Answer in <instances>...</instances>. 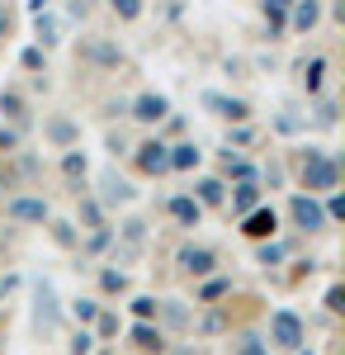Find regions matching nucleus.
Masks as SVG:
<instances>
[{"label": "nucleus", "instance_id": "41", "mask_svg": "<svg viewBox=\"0 0 345 355\" xmlns=\"http://www.w3.org/2000/svg\"><path fill=\"white\" fill-rule=\"evenodd\" d=\"M321 214H326V223H336L345 214V204H341V194H331V199H326V209H321Z\"/></svg>", "mask_w": 345, "mask_h": 355}, {"label": "nucleus", "instance_id": "28", "mask_svg": "<svg viewBox=\"0 0 345 355\" xmlns=\"http://www.w3.org/2000/svg\"><path fill=\"white\" fill-rule=\"evenodd\" d=\"M71 313H76V322L85 327V322H95V318H100V303H95V299H76V303H71Z\"/></svg>", "mask_w": 345, "mask_h": 355}, {"label": "nucleus", "instance_id": "5", "mask_svg": "<svg viewBox=\"0 0 345 355\" xmlns=\"http://www.w3.org/2000/svg\"><path fill=\"white\" fill-rule=\"evenodd\" d=\"M175 266H180L185 275H194V279H209V275L218 270V256H213L209 246H180Z\"/></svg>", "mask_w": 345, "mask_h": 355}, {"label": "nucleus", "instance_id": "17", "mask_svg": "<svg viewBox=\"0 0 345 355\" xmlns=\"http://www.w3.org/2000/svg\"><path fill=\"white\" fill-rule=\"evenodd\" d=\"M260 10H265V19H269V38L284 28V15L293 10V0H260Z\"/></svg>", "mask_w": 345, "mask_h": 355}, {"label": "nucleus", "instance_id": "25", "mask_svg": "<svg viewBox=\"0 0 345 355\" xmlns=\"http://www.w3.org/2000/svg\"><path fill=\"white\" fill-rule=\"evenodd\" d=\"M232 355H269V346L256 336V331H241V336H237V351H232Z\"/></svg>", "mask_w": 345, "mask_h": 355}, {"label": "nucleus", "instance_id": "2", "mask_svg": "<svg viewBox=\"0 0 345 355\" xmlns=\"http://www.w3.org/2000/svg\"><path fill=\"white\" fill-rule=\"evenodd\" d=\"M269 341H274L279 351H303V341H308L303 318H298V313H289V308H279V313L269 318Z\"/></svg>", "mask_w": 345, "mask_h": 355}, {"label": "nucleus", "instance_id": "29", "mask_svg": "<svg viewBox=\"0 0 345 355\" xmlns=\"http://www.w3.org/2000/svg\"><path fill=\"white\" fill-rule=\"evenodd\" d=\"M157 313L170 322V327H185V322H189V313L180 308V303H157Z\"/></svg>", "mask_w": 345, "mask_h": 355}, {"label": "nucleus", "instance_id": "34", "mask_svg": "<svg viewBox=\"0 0 345 355\" xmlns=\"http://www.w3.org/2000/svg\"><path fill=\"white\" fill-rule=\"evenodd\" d=\"M109 5H114L118 19H137V15H142V0H109Z\"/></svg>", "mask_w": 345, "mask_h": 355}, {"label": "nucleus", "instance_id": "14", "mask_svg": "<svg viewBox=\"0 0 345 355\" xmlns=\"http://www.w3.org/2000/svg\"><path fill=\"white\" fill-rule=\"evenodd\" d=\"M194 199H199V209H222V204H227V185H222V180H199V185H194Z\"/></svg>", "mask_w": 345, "mask_h": 355}, {"label": "nucleus", "instance_id": "44", "mask_svg": "<svg viewBox=\"0 0 345 355\" xmlns=\"http://www.w3.org/2000/svg\"><path fill=\"white\" fill-rule=\"evenodd\" d=\"M24 67H28V71H38V67H43V48H28V53H24Z\"/></svg>", "mask_w": 345, "mask_h": 355}, {"label": "nucleus", "instance_id": "16", "mask_svg": "<svg viewBox=\"0 0 345 355\" xmlns=\"http://www.w3.org/2000/svg\"><path fill=\"white\" fill-rule=\"evenodd\" d=\"M133 341L142 346V351H166V336H161V327H152V322H137L133 327Z\"/></svg>", "mask_w": 345, "mask_h": 355}, {"label": "nucleus", "instance_id": "31", "mask_svg": "<svg viewBox=\"0 0 345 355\" xmlns=\"http://www.w3.org/2000/svg\"><path fill=\"white\" fill-rule=\"evenodd\" d=\"M321 71H326V62H321V57H312V62H308V76H303V85H308L312 95L321 90Z\"/></svg>", "mask_w": 345, "mask_h": 355}, {"label": "nucleus", "instance_id": "43", "mask_svg": "<svg viewBox=\"0 0 345 355\" xmlns=\"http://www.w3.org/2000/svg\"><path fill=\"white\" fill-rule=\"evenodd\" d=\"M10 147H19V133L15 128H0V152H10Z\"/></svg>", "mask_w": 345, "mask_h": 355}, {"label": "nucleus", "instance_id": "18", "mask_svg": "<svg viewBox=\"0 0 345 355\" xmlns=\"http://www.w3.org/2000/svg\"><path fill=\"white\" fill-rule=\"evenodd\" d=\"M38 327H57V308H53V289L48 284H38Z\"/></svg>", "mask_w": 345, "mask_h": 355}, {"label": "nucleus", "instance_id": "10", "mask_svg": "<svg viewBox=\"0 0 345 355\" xmlns=\"http://www.w3.org/2000/svg\"><path fill=\"white\" fill-rule=\"evenodd\" d=\"M227 204H232V214H251V209H256V204H260V185H256V180H237V190L227 194Z\"/></svg>", "mask_w": 345, "mask_h": 355}, {"label": "nucleus", "instance_id": "30", "mask_svg": "<svg viewBox=\"0 0 345 355\" xmlns=\"http://www.w3.org/2000/svg\"><path fill=\"white\" fill-rule=\"evenodd\" d=\"M109 242H114V227H95V232H90V237H85V251H90V256H95V251H105Z\"/></svg>", "mask_w": 345, "mask_h": 355}, {"label": "nucleus", "instance_id": "1", "mask_svg": "<svg viewBox=\"0 0 345 355\" xmlns=\"http://www.w3.org/2000/svg\"><path fill=\"white\" fill-rule=\"evenodd\" d=\"M336 185H341L336 157H326L321 147H308V157H303V190L308 194H331Z\"/></svg>", "mask_w": 345, "mask_h": 355}, {"label": "nucleus", "instance_id": "42", "mask_svg": "<svg viewBox=\"0 0 345 355\" xmlns=\"http://www.w3.org/2000/svg\"><path fill=\"white\" fill-rule=\"evenodd\" d=\"M345 294H341V284H331V289H326V313H341V308H345Z\"/></svg>", "mask_w": 345, "mask_h": 355}, {"label": "nucleus", "instance_id": "48", "mask_svg": "<svg viewBox=\"0 0 345 355\" xmlns=\"http://www.w3.org/2000/svg\"><path fill=\"white\" fill-rule=\"evenodd\" d=\"M80 5H85V0H80Z\"/></svg>", "mask_w": 345, "mask_h": 355}, {"label": "nucleus", "instance_id": "3", "mask_svg": "<svg viewBox=\"0 0 345 355\" xmlns=\"http://www.w3.org/2000/svg\"><path fill=\"white\" fill-rule=\"evenodd\" d=\"M5 218L10 223H48L53 209H48V199H38V194H19V199L5 204Z\"/></svg>", "mask_w": 345, "mask_h": 355}, {"label": "nucleus", "instance_id": "20", "mask_svg": "<svg viewBox=\"0 0 345 355\" xmlns=\"http://www.w3.org/2000/svg\"><path fill=\"white\" fill-rule=\"evenodd\" d=\"M80 227H85V232L105 227V209H100V199H80Z\"/></svg>", "mask_w": 345, "mask_h": 355}, {"label": "nucleus", "instance_id": "26", "mask_svg": "<svg viewBox=\"0 0 345 355\" xmlns=\"http://www.w3.org/2000/svg\"><path fill=\"white\" fill-rule=\"evenodd\" d=\"M222 294H232V279H204V289H199V303H213V299H222Z\"/></svg>", "mask_w": 345, "mask_h": 355}, {"label": "nucleus", "instance_id": "35", "mask_svg": "<svg viewBox=\"0 0 345 355\" xmlns=\"http://www.w3.org/2000/svg\"><path fill=\"white\" fill-rule=\"evenodd\" d=\"M256 261H260V266H265V270H274V266H279V261H284V246H260V256H256Z\"/></svg>", "mask_w": 345, "mask_h": 355}, {"label": "nucleus", "instance_id": "40", "mask_svg": "<svg viewBox=\"0 0 345 355\" xmlns=\"http://www.w3.org/2000/svg\"><path fill=\"white\" fill-rule=\"evenodd\" d=\"M133 313L147 322V318H157V299H133Z\"/></svg>", "mask_w": 345, "mask_h": 355}, {"label": "nucleus", "instance_id": "46", "mask_svg": "<svg viewBox=\"0 0 345 355\" xmlns=\"http://www.w3.org/2000/svg\"><path fill=\"white\" fill-rule=\"evenodd\" d=\"M0 299H5V289H0Z\"/></svg>", "mask_w": 345, "mask_h": 355}, {"label": "nucleus", "instance_id": "12", "mask_svg": "<svg viewBox=\"0 0 345 355\" xmlns=\"http://www.w3.org/2000/svg\"><path fill=\"white\" fill-rule=\"evenodd\" d=\"M317 19H321V5H317V0H293V10H289V24L298 28V33L317 28Z\"/></svg>", "mask_w": 345, "mask_h": 355}, {"label": "nucleus", "instance_id": "24", "mask_svg": "<svg viewBox=\"0 0 345 355\" xmlns=\"http://www.w3.org/2000/svg\"><path fill=\"white\" fill-rule=\"evenodd\" d=\"M33 33H38V48H53V43H57V19L48 15V10L38 15V24H33Z\"/></svg>", "mask_w": 345, "mask_h": 355}, {"label": "nucleus", "instance_id": "22", "mask_svg": "<svg viewBox=\"0 0 345 355\" xmlns=\"http://www.w3.org/2000/svg\"><path fill=\"white\" fill-rule=\"evenodd\" d=\"M62 171H67L71 180H85V171H90V162H85V152H76V147H67V157H62Z\"/></svg>", "mask_w": 345, "mask_h": 355}, {"label": "nucleus", "instance_id": "38", "mask_svg": "<svg viewBox=\"0 0 345 355\" xmlns=\"http://www.w3.org/2000/svg\"><path fill=\"white\" fill-rule=\"evenodd\" d=\"M95 331H100V336H114V331H118V318H114V313H100V318H95Z\"/></svg>", "mask_w": 345, "mask_h": 355}, {"label": "nucleus", "instance_id": "32", "mask_svg": "<svg viewBox=\"0 0 345 355\" xmlns=\"http://www.w3.org/2000/svg\"><path fill=\"white\" fill-rule=\"evenodd\" d=\"M0 110L10 114V119H24V100H19V90H5V95H0Z\"/></svg>", "mask_w": 345, "mask_h": 355}, {"label": "nucleus", "instance_id": "9", "mask_svg": "<svg viewBox=\"0 0 345 355\" xmlns=\"http://www.w3.org/2000/svg\"><path fill=\"white\" fill-rule=\"evenodd\" d=\"M166 209H170V218L180 223V227H199V218H204V209H199V199H194V194H175Z\"/></svg>", "mask_w": 345, "mask_h": 355}, {"label": "nucleus", "instance_id": "37", "mask_svg": "<svg viewBox=\"0 0 345 355\" xmlns=\"http://www.w3.org/2000/svg\"><path fill=\"white\" fill-rule=\"evenodd\" d=\"M222 327H227V318H222V313H209V318L199 322V331H204V336H218Z\"/></svg>", "mask_w": 345, "mask_h": 355}, {"label": "nucleus", "instance_id": "4", "mask_svg": "<svg viewBox=\"0 0 345 355\" xmlns=\"http://www.w3.org/2000/svg\"><path fill=\"white\" fill-rule=\"evenodd\" d=\"M289 214H293V223H298L303 232H321V227H326V214H321L317 194H293V199H289Z\"/></svg>", "mask_w": 345, "mask_h": 355}, {"label": "nucleus", "instance_id": "21", "mask_svg": "<svg viewBox=\"0 0 345 355\" xmlns=\"http://www.w3.org/2000/svg\"><path fill=\"white\" fill-rule=\"evenodd\" d=\"M105 199L109 204H128V199H133V185L118 180V175H105Z\"/></svg>", "mask_w": 345, "mask_h": 355}, {"label": "nucleus", "instance_id": "8", "mask_svg": "<svg viewBox=\"0 0 345 355\" xmlns=\"http://www.w3.org/2000/svg\"><path fill=\"white\" fill-rule=\"evenodd\" d=\"M128 114H133L137 123H161V119L170 114V105H166V95H157V90H147V95H137L133 105H128Z\"/></svg>", "mask_w": 345, "mask_h": 355}, {"label": "nucleus", "instance_id": "11", "mask_svg": "<svg viewBox=\"0 0 345 355\" xmlns=\"http://www.w3.org/2000/svg\"><path fill=\"white\" fill-rule=\"evenodd\" d=\"M204 105H209V110H218L222 119H227V123H246V119H251V105H246V100H222V95H204Z\"/></svg>", "mask_w": 345, "mask_h": 355}, {"label": "nucleus", "instance_id": "45", "mask_svg": "<svg viewBox=\"0 0 345 355\" xmlns=\"http://www.w3.org/2000/svg\"><path fill=\"white\" fill-rule=\"evenodd\" d=\"M5 33H10V19H5V15H0V38H5Z\"/></svg>", "mask_w": 345, "mask_h": 355}, {"label": "nucleus", "instance_id": "7", "mask_svg": "<svg viewBox=\"0 0 345 355\" xmlns=\"http://www.w3.org/2000/svg\"><path fill=\"white\" fill-rule=\"evenodd\" d=\"M166 152H170V147H166L161 137H152V142H142V147H137V171H142V175H166V171H170V162H166Z\"/></svg>", "mask_w": 345, "mask_h": 355}, {"label": "nucleus", "instance_id": "6", "mask_svg": "<svg viewBox=\"0 0 345 355\" xmlns=\"http://www.w3.org/2000/svg\"><path fill=\"white\" fill-rule=\"evenodd\" d=\"M241 232L246 237H256V242H269L274 232H279V218H274V209H251V214H241Z\"/></svg>", "mask_w": 345, "mask_h": 355}, {"label": "nucleus", "instance_id": "47", "mask_svg": "<svg viewBox=\"0 0 345 355\" xmlns=\"http://www.w3.org/2000/svg\"><path fill=\"white\" fill-rule=\"evenodd\" d=\"M298 355H303V351H298ZM308 355H312V351H308Z\"/></svg>", "mask_w": 345, "mask_h": 355}, {"label": "nucleus", "instance_id": "23", "mask_svg": "<svg viewBox=\"0 0 345 355\" xmlns=\"http://www.w3.org/2000/svg\"><path fill=\"white\" fill-rule=\"evenodd\" d=\"M48 232H53V242L57 246H76V223H62V218H48Z\"/></svg>", "mask_w": 345, "mask_h": 355}, {"label": "nucleus", "instance_id": "39", "mask_svg": "<svg viewBox=\"0 0 345 355\" xmlns=\"http://www.w3.org/2000/svg\"><path fill=\"white\" fill-rule=\"evenodd\" d=\"M317 123H321V128L336 123V105H331V100H321V105H317Z\"/></svg>", "mask_w": 345, "mask_h": 355}, {"label": "nucleus", "instance_id": "19", "mask_svg": "<svg viewBox=\"0 0 345 355\" xmlns=\"http://www.w3.org/2000/svg\"><path fill=\"white\" fill-rule=\"evenodd\" d=\"M43 133L53 137L57 147H71V142H76V123H71V119H53V123H48Z\"/></svg>", "mask_w": 345, "mask_h": 355}, {"label": "nucleus", "instance_id": "36", "mask_svg": "<svg viewBox=\"0 0 345 355\" xmlns=\"http://www.w3.org/2000/svg\"><path fill=\"white\" fill-rule=\"evenodd\" d=\"M90 351H95V336H90V331L80 327L76 336H71V355H90Z\"/></svg>", "mask_w": 345, "mask_h": 355}, {"label": "nucleus", "instance_id": "33", "mask_svg": "<svg viewBox=\"0 0 345 355\" xmlns=\"http://www.w3.org/2000/svg\"><path fill=\"white\" fill-rule=\"evenodd\" d=\"M123 242H128V246H142V242H147V223H123Z\"/></svg>", "mask_w": 345, "mask_h": 355}, {"label": "nucleus", "instance_id": "15", "mask_svg": "<svg viewBox=\"0 0 345 355\" xmlns=\"http://www.w3.org/2000/svg\"><path fill=\"white\" fill-rule=\"evenodd\" d=\"M166 162H170V171H194V166L204 162V152H199L194 142H180V147L166 152Z\"/></svg>", "mask_w": 345, "mask_h": 355}, {"label": "nucleus", "instance_id": "27", "mask_svg": "<svg viewBox=\"0 0 345 355\" xmlns=\"http://www.w3.org/2000/svg\"><path fill=\"white\" fill-rule=\"evenodd\" d=\"M100 289H105V294H128V275L123 270H100Z\"/></svg>", "mask_w": 345, "mask_h": 355}, {"label": "nucleus", "instance_id": "13", "mask_svg": "<svg viewBox=\"0 0 345 355\" xmlns=\"http://www.w3.org/2000/svg\"><path fill=\"white\" fill-rule=\"evenodd\" d=\"M80 57L100 62V67H118V62H123V53H118L114 43H105V38H90V43H80Z\"/></svg>", "mask_w": 345, "mask_h": 355}]
</instances>
